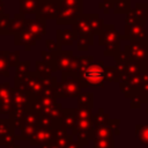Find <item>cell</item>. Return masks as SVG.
<instances>
[{
    "mask_svg": "<svg viewBox=\"0 0 148 148\" xmlns=\"http://www.w3.org/2000/svg\"><path fill=\"white\" fill-rule=\"evenodd\" d=\"M81 87H102L105 81V68L103 62L90 64L82 73L76 74Z\"/></svg>",
    "mask_w": 148,
    "mask_h": 148,
    "instance_id": "cell-1",
    "label": "cell"
},
{
    "mask_svg": "<svg viewBox=\"0 0 148 148\" xmlns=\"http://www.w3.org/2000/svg\"><path fill=\"white\" fill-rule=\"evenodd\" d=\"M80 81L75 73L65 71L62 74V81L61 83H58L54 91L56 96L60 97H75L80 95Z\"/></svg>",
    "mask_w": 148,
    "mask_h": 148,
    "instance_id": "cell-2",
    "label": "cell"
},
{
    "mask_svg": "<svg viewBox=\"0 0 148 148\" xmlns=\"http://www.w3.org/2000/svg\"><path fill=\"white\" fill-rule=\"evenodd\" d=\"M10 98L14 108H28V105L32 99V96L14 87V88H10Z\"/></svg>",
    "mask_w": 148,
    "mask_h": 148,
    "instance_id": "cell-3",
    "label": "cell"
},
{
    "mask_svg": "<svg viewBox=\"0 0 148 148\" xmlns=\"http://www.w3.org/2000/svg\"><path fill=\"white\" fill-rule=\"evenodd\" d=\"M53 140H54V126L52 128L39 127V128H37L34 138L31 139V143L44 146V145H46Z\"/></svg>",
    "mask_w": 148,
    "mask_h": 148,
    "instance_id": "cell-4",
    "label": "cell"
},
{
    "mask_svg": "<svg viewBox=\"0 0 148 148\" xmlns=\"http://www.w3.org/2000/svg\"><path fill=\"white\" fill-rule=\"evenodd\" d=\"M76 121V110L74 109H64L62 118L60 120L61 127L67 132L68 130H73Z\"/></svg>",
    "mask_w": 148,
    "mask_h": 148,
    "instance_id": "cell-5",
    "label": "cell"
},
{
    "mask_svg": "<svg viewBox=\"0 0 148 148\" xmlns=\"http://www.w3.org/2000/svg\"><path fill=\"white\" fill-rule=\"evenodd\" d=\"M14 124L10 119H0V139L14 135Z\"/></svg>",
    "mask_w": 148,
    "mask_h": 148,
    "instance_id": "cell-6",
    "label": "cell"
},
{
    "mask_svg": "<svg viewBox=\"0 0 148 148\" xmlns=\"http://www.w3.org/2000/svg\"><path fill=\"white\" fill-rule=\"evenodd\" d=\"M113 127L110 125H103V126H97L94 128V139H109L112 138V132Z\"/></svg>",
    "mask_w": 148,
    "mask_h": 148,
    "instance_id": "cell-7",
    "label": "cell"
},
{
    "mask_svg": "<svg viewBox=\"0 0 148 148\" xmlns=\"http://www.w3.org/2000/svg\"><path fill=\"white\" fill-rule=\"evenodd\" d=\"M72 60H73V58H72V52H71V51H69V52H68V51L62 52L61 54H59L58 60H57L58 68L62 69L64 72H65V71H68Z\"/></svg>",
    "mask_w": 148,
    "mask_h": 148,
    "instance_id": "cell-8",
    "label": "cell"
},
{
    "mask_svg": "<svg viewBox=\"0 0 148 148\" xmlns=\"http://www.w3.org/2000/svg\"><path fill=\"white\" fill-rule=\"evenodd\" d=\"M21 134L17 135L16 138H20L21 140H31L37 131V126H32V125H23L21 128Z\"/></svg>",
    "mask_w": 148,
    "mask_h": 148,
    "instance_id": "cell-9",
    "label": "cell"
},
{
    "mask_svg": "<svg viewBox=\"0 0 148 148\" xmlns=\"http://www.w3.org/2000/svg\"><path fill=\"white\" fill-rule=\"evenodd\" d=\"M36 72L40 76H51V74L54 72V68L51 65H49L47 62L37 61L36 62Z\"/></svg>",
    "mask_w": 148,
    "mask_h": 148,
    "instance_id": "cell-10",
    "label": "cell"
},
{
    "mask_svg": "<svg viewBox=\"0 0 148 148\" xmlns=\"http://www.w3.org/2000/svg\"><path fill=\"white\" fill-rule=\"evenodd\" d=\"M77 105L79 108H86V109H91L92 108V94H80L77 96Z\"/></svg>",
    "mask_w": 148,
    "mask_h": 148,
    "instance_id": "cell-11",
    "label": "cell"
},
{
    "mask_svg": "<svg viewBox=\"0 0 148 148\" xmlns=\"http://www.w3.org/2000/svg\"><path fill=\"white\" fill-rule=\"evenodd\" d=\"M135 134L142 145H148V125H136Z\"/></svg>",
    "mask_w": 148,
    "mask_h": 148,
    "instance_id": "cell-12",
    "label": "cell"
},
{
    "mask_svg": "<svg viewBox=\"0 0 148 148\" xmlns=\"http://www.w3.org/2000/svg\"><path fill=\"white\" fill-rule=\"evenodd\" d=\"M12 103L10 98V87L8 83L0 84V104Z\"/></svg>",
    "mask_w": 148,
    "mask_h": 148,
    "instance_id": "cell-13",
    "label": "cell"
},
{
    "mask_svg": "<svg viewBox=\"0 0 148 148\" xmlns=\"http://www.w3.org/2000/svg\"><path fill=\"white\" fill-rule=\"evenodd\" d=\"M94 148H114V142L112 138L94 139Z\"/></svg>",
    "mask_w": 148,
    "mask_h": 148,
    "instance_id": "cell-14",
    "label": "cell"
},
{
    "mask_svg": "<svg viewBox=\"0 0 148 148\" xmlns=\"http://www.w3.org/2000/svg\"><path fill=\"white\" fill-rule=\"evenodd\" d=\"M92 121L95 123V125H96V127H97V126L106 125V123H109L110 120H109V116H108V113H105V112L101 109L99 112L97 113V116H96L95 118H92Z\"/></svg>",
    "mask_w": 148,
    "mask_h": 148,
    "instance_id": "cell-15",
    "label": "cell"
},
{
    "mask_svg": "<svg viewBox=\"0 0 148 148\" xmlns=\"http://www.w3.org/2000/svg\"><path fill=\"white\" fill-rule=\"evenodd\" d=\"M9 66L10 65H9V61H8V57L0 56V75L8 76L9 75V72H8Z\"/></svg>",
    "mask_w": 148,
    "mask_h": 148,
    "instance_id": "cell-16",
    "label": "cell"
},
{
    "mask_svg": "<svg viewBox=\"0 0 148 148\" xmlns=\"http://www.w3.org/2000/svg\"><path fill=\"white\" fill-rule=\"evenodd\" d=\"M29 61L22 62L20 65H17V69H16V77H22L28 73V67H29Z\"/></svg>",
    "mask_w": 148,
    "mask_h": 148,
    "instance_id": "cell-17",
    "label": "cell"
},
{
    "mask_svg": "<svg viewBox=\"0 0 148 148\" xmlns=\"http://www.w3.org/2000/svg\"><path fill=\"white\" fill-rule=\"evenodd\" d=\"M42 148H62V147H61L60 145H58L57 142L51 141V142H49V143H46V145L42 146Z\"/></svg>",
    "mask_w": 148,
    "mask_h": 148,
    "instance_id": "cell-18",
    "label": "cell"
},
{
    "mask_svg": "<svg viewBox=\"0 0 148 148\" xmlns=\"http://www.w3.org/2000/svg\"><path fill=\"white\" fill-rule=\"evenodd\" d=\"M82 147V145H79V142H75V141H71L65 148H81Z\"/></svg>",
    "mask_w": 148,
    "mask_h": 148,
    "instance_id": "cell-19",
    "label": "cell"
},
{
    "mask_svg": "<svg viewBox=\"0 0 148 148\" xmlns=\"http://www.w3.org/2000/svg\"><path fill=\"white\" fill-rule=\"evenodd\" d=\"M6 148H18V146H14L13 143L9 145V146H6Z\"/></svg>",
    "mask_w": 148,
    "mask_h": 148,
    "instance_id": "cell-20",
    "label": "cell"
}]
</instances>
